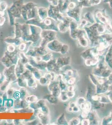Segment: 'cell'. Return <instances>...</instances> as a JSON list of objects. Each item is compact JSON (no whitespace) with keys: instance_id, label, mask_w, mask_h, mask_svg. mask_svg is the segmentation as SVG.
Returning a JSON list of instances; mask_svg holds the SVG:
<instances>
[{"instance_id":"obj_1","label":"cell","mask_w":112,"mask_h":125,"mask_svg":"<svg viewBox=\"0 0 112 125\" xmlns=\"http://www.w3.org/2000/svg\"><path fill=\"white\" fill-rule=\"evenodd\" d=\"M16 65H13L9 68H6L3 71V75L5 79L10 82H13L17 80L18 77L15 73Z\"/></svg>"},{"instance_id":"obj_2","label":"cell","mask_w":112,"mask_h":125,"mask_svg":"<svg viewBox=\"0 0 112 125\" xmlns=\"http://www.w3.org/2000/svg\"><path fill=\"white\" fill-rule=\"evenodd\" d=\"M108 67L106 62H105L104 57L103 58H101L98 63L92 69V73L100 77L102 73Z\"/></svg>"},{"instance_id":"obj_3","label":"cell","mask_w":112,"mask_h":125,"mask_svg":"<svg viewBox=\"0 0 112 125\" xmlns=\"http://www.w3.org/2000/svg\"><path fill=\"white\" fill-rule=\"evenodd\" d=\"M48 86V89L50 93L58 98L60 96L61 91L60 89L58 81H50Z\"/></svg>"},{"instance_id":"obj_4","label":"cell","mask_w":112,"mask_h":125,"mask_svg":"<svg viewBox=\"0 0 112 125\" xmlns=\"http://www.w3.org/2000/svg\"><path fill=\"white\" fill-rule=\"evenodd\" d=\"M81 56L84 60L87 58L100 56L96 47H91L90 48L85 50L81 53Z\"/></svg>"},{"instance_id":"obj_5","label":"cell","mask_w":112,"mask_h":125,"mask_svg":"<svg viewBox=\"0 0 112 125\" xmlns=\"http://www.w3.org/2000/svg\"><path fill=\"white\" fill-rule=\"evenodd\" d=\"M62 45V43L60 41L57 40H54L47 44L46 47L51 51L60 53Z\"/></svg>"},{"instance_id":"obj_6","label":"cell","mask_w":112,"mask_h":125,"mask_svg":"<svg viewBox=\"0 0 112 125\" xmlns=\"http://www.w3.org/2000/svg\"><path fill=\"white\" fill-rule=\"evenodd\" d=\"M56 59H54L50 60L47 62L46 70L47 72H52L55 73L56 74L60 73L61 71V69L59 68L56 64Z\"/></svg>"},{"instance_id":"obj_7","label":"cell","mask_w":112,"mask_h":125,"mask_svg":"<svg viewBox=\"0 0 112 125\" xmlns=\"http://www.w3.org/2000/svg\"><path fill=\"white\" fill-rule=\"evenodd\" d=\"M71 58L70 56H61L56 59L57 66L61 69L63 67L70 65L71 62Z\"/></svg>"},{"instance_id":"obj_8","label":"cell","mask_w":112,"mask_h":125,"mask_svg":"<svg viewBox=\"0 0 112 125\" xmlns=\"http://www.w3.org/2000/svg\"><path fill=\"white\" fill-rule=\"evenodd\" d=\"M29 63L33 66L40 71H44L46 70L47 62L41 61H37L33 58L29 60Z\"/></svg>"},{"instance_id":"obj_9","label":"cell","mask_w":112,"mask_h":125,"mask_svg":"<svg viewBox=\"0 0 112 125\" xmlns=\"http://www.w3.org/2000/svg\"><path fill=\"white\" fill-rule=\"evenodd\" d=\"M88 118L90 121V125H99L100 124L99 118L95 109L91 110L88 114Z\"/></svg>"},{"instance_id":"obj_10","label":"cell","mask_w":112,"mask_h":125,"mask_svg":"<svg viewBox=\"0 0 112 125\" xmlns=\"http://www.w3.org/2000/svg\"><path fill=\"white\" fill-rule=\"evenodd\" d=\"M0 62L6 68H9L13 65L10 57V53L8 51L6 52L2 57L0 59Z\"/></svg>"},{"instance_id":"obj_11","label":"cell","mask_w":112,"mask_h":125,"mask_svg":"<svg viewBox=\"0 0 112 125\" xmlns=\"http://www.w3.org/2000/svg\"><path fill=\"white\" fill-rule=\"evenodd\" d=\"M109 84L107 82H106L102 84H98L95 86L96 93L98 94H107L108 92V86Z\"/></svg>"},{"instance_id":"obj_12","label":"cell","mask_w":112,"mask_h":125,"mask_svg":"<svg viewBox=\"0 0 112 125\" xmlns=\"http://www.w3.org/2000/svg\"><path fill=\"white\" fill-rule=\"evenodd\" d=\"M101 57L99 56L87 58L84 60V63L85 65L87 67H94L98 63Z\"/></svg>"},{"instance_id":"obj_13","label":"cell","mask_w":112,"mask_h":125,"mask_svg":"<svg viewBox=\"0 0 112 125\" xmlns=\"http://www.w3.org/2000/svg\"><path fill=\"white\" fill-rule=\"evenodd\" d=\"M37 117L39 120L40 122L42 125H49L50 122V115H46L39 112L37 114Z\"/></svg>"},{"instance_id":"obj_14","label":"cell","mask_w":112,"mask_h":125,"mask_svg":"<svg viewBox=\"0 0 112 125\" xmlns=\"http://www.w3.org/2000/svg\"><path fill=\"white\" fill-rule=\"evenodd\" d=\"M26 70V68L24 64H22L20 60H19V62L16 65L15 67V73L18 77L23 74L24 71Z\"/></svg>"},{"instance_id":"obj_15","label":"cell","mask_w":112,"mask_h":125,"mask_svg":"<svg viewBox=\"0 0 112 125\" xmlns=\"http://www.w3.org/2000/svg\"><path fill=\"white\" fill-rule=\"evenodd\" d=\"M43 98L51 104H57L58 99L57 97L55 96L51 93L47 94V95H44Z\"/></svg>"},{"instance_id":"obj_16","label":"cell","mask_w":112,"mask_h":125,"mask_svg":"<svg viewBox=\"0 0 112 125\" xmlns=\"http://www.w3.org/2000/svg\"><path fill=\"white\" fill-rule=\"evenodd\" d=\"M16 81L17 82L18 85H19V86L20 87V88H26L27 86V80L24 78L22 75L18 77Z\"/></svg>"},{"instance_id":"obj_17","label":"cell","mask_w":112,"mask_h":125,"mask_svg":"<svg viewBox=\"0 0 112 125\" xmlns=\"http://www.w3.org/2000/svg\"><path fill=\"white\" fill-rule=\"evenodd\" d=\"M57 123L59 125H68V122L67 121L65 114L63 113L61 114L57 118Z\"/></svg>"},{"instance_id":"obj_18","label":"cell","mask_w":112,"mask_h":125,"mask_svg":"<svg viewBox=\"0 0 112 125\" xmlns=\"http://www.w3.org/2000/svg\"><path fill=\"white\" fill-rule=\"evenodd\" d=\"M96 94L95 89L92 87L88 86L87 88L86 94V98L88 101H90L91 96L94 94Z\"/></svg>"},{"instance_id":"obj_19","label":"cell","mask_w":112,"mask_h":125,"mask_svg":"<svg viewBox=\"0 0 112 125\" xmlns=\"http://www.w3.org/2000/svg\"><path fill=\"white\" fill-rule=\"evenodd\" d=\"M78 42L79 45L84 48H87L90 45L89 41L85 36L78 38Z\"/></svg>"},{"instance_id":"obj_20","label":"cell","mask_w":112,"mask_h":125,"mask_svg":"<svg viewBox=\"0 0 112 125\" xmlns=\"http://www.w3.org/2000/svg\"><path fill=\"white\" fill-rule=\"evenodd\" d=\"M34 49L36 51L37 54L41 56L44 55L48 52L47 50L46 47H42V46H39L38 47H35Z\"/></svg>"},{"instance_id":"obj_21","label":"cell","mask_w":112,"mask_h":125,"mask_svg":"<svg viewBox=\"0 0 112 125\" xmlns=\"http://www.w3.org/2000/svg\"><path fill=\"white\" fill-rule=\"evenodd\" d=\"M27 86L33 89H35L37 88V84L36 79L33 77L27 80Z\"/></svg>"},{"instance_id":"obj_22","label":"cell","mask_w":112,"mask_h":125,"mask_svg":"<svg viewBox=\"0 0 112 125\" xmlns=\"http://www.w3.org/2000/svg\"><path fill=\"white\" fill-rule=\"evenodd\" d=\"M19 60L22 64H24L25 65V64H27V63L29 62V59L28 58V57L26 55L25 53H24L23 52H21L19 53Z\"/></svg>"},{"instance_id":"obj_23","label":"cell","mask_w":112,"mask_h":125,"mask_svg":"<svg viewBox=\"0 0 112 125\" xmlns=\"http://www.w3.org/2000/svg\"><path fill=\"white\" fill-rule=\"evenodd\" d=\"M11 83V82H10V81H7L5 79L0 85V91L3 93L6 92L7 90L9 88V86Z\"/></svg>"},{"instance_id":"obj_24","label":"cell","mask_w":112,"mask_h":125,"mask_svg":"<svg viewBox=\"0 0 112 125\" xmlns=\"http://www.w3.org/2000/svg\"><path fill=\"white\" fill-rule=\"evenodd\" d=\"M44 76L50 81H54L56 80V73L52 72H47L44 74Z\"/></svg>"},{"instance_id":"obj_25","label":"cell","mask_w":112,"mask_h":125,"mask_svg":"<svg viewBox=\"0 0 112 125\" xmlns=\"http://www.w3.org/2000/svg\"><path fill=\"white\" fill-rule=\"evenodd\" d=\"M19 92L20 94V98L21 99H25L26 97L28 95V92L26 88H20V89H19Z\"/></svg>"},{"instance_id":"obj_26","label":"cell","mask_w":112,"mask_h":125,"mask_svg":"<svg viewBox=\"0 0 112 125\" xmlns=\"http://www.w3.org/2000/svg\"><path fill=\"white\" fill-rule=\"evenodd\" d=\"M100 124L102 125H112V118L109 115L104 117L101 121Z\"/></svg>"},{"instance_id":"obj_27","label":"cell","mask_w":112,"mask_h":125,"mask_svg":"<svg viewBox=\"0 0 112 125\" xmlns=\"http://www.w3.org/2000/svg\"><path fill=\"white\" fill-rule=\"evenodd\" d=\"M41 57L42 61L47 62L52 59L53 58V54L51 52H48L44 55L41 56Z\"/></svg>"},{"instance_id":"obj_28","label":"cell","mask_w":112,"mask_h":125,"mask_svg":"<svg viewBox=\"0 0 112 125\" xmlns=\"http://www.w3.org/2000/svg\"><path fill=\"white\" fill-rule=\"evenodd\" d=\"M25 100L27 103L31 104L37 102L38 100V98L37 95H28L25 98Z\"/></svg>"},{"instance_id":"obj_29","label":"cell","mask_w":112,"mask_h":125,"mask_svg":"<svg viewBox=\"0 0 112 125\" xmlns=\"http://www.w3.org/2000/svg\"><path fill=\"white\" fill-rule=\"evenodd\" d=\"M59 98H60V99L61 100V101L64 102H66L69 101V100L70 99L67 95L66 91H61V94H60Z\"/></svg>"},{"instance_id":"obj_30","label":"cell","mask_w":112,"mask_h":125,"mask_svg":"<svg viewBox=\"0 0 112 125\" xmlns=\"http://www.w3.org/2000/svg\"><path fill=\"white\" fill-rule=\"evenodd\" d=\"M13 99H7L3 101V105L6 107L7 109H9L13 107Z\"/></svg>"},{"instance_id":"obj_31","label":"cell","mask_w":112,"mask_h":125,"mask_svg":"<svg viewBox=\"0 0 112 125\" xmlns=\"http://www.w3.org/2000/svg\"><path fill=\"white\" fill-rule=\"evenodd\" d=\"M69 50H70V48L68 45L62 44L60 53L62 55H65L69 52Z\"/></svg>"},{"instance_id":"obj_32","label":"cell","mask_w":112,"mask_h":125,"mask_svg":"<svg viewBox=\"0 0 112 125\" xmlns=\"http://www.w3.org/2000/svg\"><path fill=\"white\" fill-rule=\"evenodd\" d=\"M89 79L94 85L96 86L97 85L99 84L98 82V77L96 75L92 74V73L89 74Z\"/></svg>"},{"instance_id":"obj_33","label":"cell","mask_w":112,"mask_h":125,"mask_svg":"<svg viewBox=\"0 0 112 125\" xmlns=\"http://www.w3.org/2000/svg\"><path fill=\"white\" fill-rule=\"evenodd\" d=\"M112 58V46H111L108 50V51L107 52L105 57L104 59L105 61V62L107 61L110 60Z\"/></svg>"},{"instance_id":"obj_34","label":"cell","mask_w":112,"mask_h":125,"mask_svg":"<svg viewBox=\"0 0 112 125\" xmlns=\"http://www.w3.org/2000/svg\"><path fill=\"white\" fill-rule=\"evenodd\" d=\"M91 103L92 104V107H93L94 109L95 110L100 109L103 108L105 105V104H103L100 102H92Z\"/></svg>"},{"instance_id":"obj_35","label":"cell","mask_w":112,"mask_h":125,"mask_svg":"<svg viewBox=\"0 0 112 125\" xmlns=\"http://www.w3.org/2000/svg\"><path fill=\"white\" fill-rule=\"evenodd\" d=\"M81 120L79 117H74L70 119L68 122V125H79L80 124Z\"/></svg>"},{"instance_id":"obj_36","label":"cell","mask_w":112,"mask_h":125,"mask_svg":"<svg viewBox=\"0 0 112 125\" xmlns=\"http://www.w3.org/2000/svg\"><path fill=\"white\" fill-rule=\"evenodd\" d=\"M16 90L14 88H9L7 91H6L7 94V96L9 99H13L14 98V95L15 93H16Z\"/></svg>"},{"instance_id":"obj_37","label":"cell","mask_w":112,"mask_h":125,"mask_svg":"<svg viewBox=\"0 0 112 125\" xmlns=\"http://www.w3.org/2000/svg\"><path fill=\"white\" fill-rule=\"evenodd\" d=\"M59 85L60 86V89L62 91H67V88L68 85L63 80L58 81Z\"/></svg>"},{"instance_id":"obj_38","label":"cell","mask_w":112,"mask_h":125,"mask_svg":"<svg viewBox=\"0 0 112 125\" xmlns=\"http://www.w3.org/2000/svg\"><path fill=\"white\" fill-rule=\"evenodd\" d=\"M25 53L28 57H31V58H34L37 56H39L37 54L34 49L27 50Z\"/></svg>"},{"instance_id":"obj_39","label":"cell","mask_w":112,"mask_h":125,"mask_svg":"<svg viewBox=\"0 0 112 125\" xmlns=\"http://www.w3.org/2000/svg\"><path fill=\"white\" fill-rule=\"evenodd\" d=\"M38 81H39L40 84L41 85H43V86L48 85L50 82V81L47 79L44 75L42 76L41 78H40L38 80Z\"/></svg>"},{"instance_id":"obj_40","label":"cell","mask_w":112,"mask_h":125,"mask_svg":"<svg viewBox=\"0 0 112 125\" xmlns=\"http://www.w3.org/2000/svg\"><path fill=\"white\" fill-rule=\"evenodd\" d=\"M22 75L26 80L33 77V73L32 72L26 69L23 74H22Z\"/></svg>"},{"instance_id":"obj_41","label":"cell","mask_w":112,"mask_h":125,"mask_svg":"<svg viewBox=\"0 0 112 125\" xmlns=\"http://www.w3.org/2000/svg\"><path fill=\"white\" fill-rule=\"evenodd\" d=\"M112 72V69H111V68L108 67L102 73V74L101 75L100 77L102 78H107L110 75Z\"/></svg>"},{"instance_id":"obj_42","label":"cell","mask_w":112,"mask_h":125,"mask_svg":"<svg viewBox=\"0 0 112 125\" xmlns=\"http://www.w3.org/2000/svg\"><path fill=\"white\" fill-rule=\"evenodd\" d=\"M33 77L35 78L36 79L38 80L42 76V74L41 72V71L36 69L35 71H33L32 72Z\"/></svg>"},{"instance_id":"obj_43","label":"cell","mask_w":112,"mask_h":125,"mask_svg":"<svg viewBox=\"0 0 112 125\" xmlns=\"http://www.w3.org/2000/svg\"><path fill=\"white\" fill-rule=\"evenodd\" d=\"M77 81V78L75 76L70 77L67 80L66 83L68 85H75Z\"/></svg>"},{"instance_id":"obj_44","label":"cell","mask_w":112,"mask_h":125,"mask_svg":"<svg viewBox=\"0 0 112 125\" xmlns=\"http://www.w3.org/2000/svg\"><path fill=\"white\" fill-rule=\"evenodd\" d=\"M100 102L102 103L105 104L111 103L108 96L107 95H104V94H101L100 100Z\"/></svg>"},{"instance_id":"obj_45","label":"cell","mask_w":112,"mask_h":125,"mask_svg":"<svg viewBox=\"0 0 112 125\" xmlns=\"http://www.w3.org/2000/svg\"><path fill=\"white\" fill-rule=\"evenodd\" d=\"M40 111L43 114H45L46 115H50V109L46 105H44L43 106L39 108Z\"/></svg>"},{"instance_id":"obj_46","label":"cell","mask_w":112,"mask_h":125,"mask_svg":"<svg viewBox=\"0 0 112 125\" xmlns=\"http://www.w3.org/2000/svg\"><path fill=\"white\" fill-rule=\"evenodd\" d=\"M87 101V100L85 98L83 97H79L77 99L76 103H77V105L78 106H79V105H81V104L85 103Z\"/></svg>"},{"instance_id":"obj_47","label":"cell","mask_w":112,"mask_h":125,"mask_svg":"<svg viewBox=\"0 0 112 125\" xmlns=\"http://www.w3.org/2000/svg\"><path fill=\"white\" fill-rule=\"evenodd\" d=\"M16 46L13 44H10L7 47V51L10 53H13L16 51Z\"/></svg>"},{"instance_id":"obj_48","label":"cell","mask_w":112,"mask_h":125,"mask_svg":"<svg viewBox=\"0 0 112 125\" xmlns=\"http://www.w3.org/2000/svg\"><path fill=\"white\" fill-rule=\"evenodd\" d=\"M25 68H26V69L29 70L30 71H31L32 73L33 72V71H35L36 69H37V68H34V66L31 65L29 62L27 63V64H25Z\"/></svg>"},{"instance_id":"obj_49","label":"cell","mask_w":112,"mask_h":125,"mask_svg":"<svg viewBox=\"0 0 112 125\" xmlns=\"http://www.w3.org/2000/svg\"><path fill=\"white\" fill-rule=\"evenodd\" d=\"M27 44L26 43H21L19 46V49L21 52H24L26 50Z\"/></svg>"},{"instance_id":"obj_50","label":"cell","mask_w":112,"mask_h":125,"mask_svg":"<svg viewBox=\"0 0 112 125\" xmlns=\"http://www.w3.org/2000/svg\"><path fill=\"white\" fill-rule=\"evenodd\" d=\"M80 124L82 125H90V121L88 118H83V119L81 121Z\"/></svg>"},{"instance_id":"obj_51","label":"cell","mask_w":112,"mask_h":125,"mask_svg":"<svg viewBox=\"0 0 112 125\" xmlns=\"http://www.w3.org/2000/svg\"><path fill=\"white\" fill-rule=\"evenodd\" d=\"M89 111H87L86 110H82V114H81V116L82 118H87L88 114Z\"/></svg>"},{"instance_id":"obj_52","label":"cell","mask_w":112,"mask_h":125,"mask_svg":"<svg viewBox=\"0 0 112 125\" xmlns=\"http://www.w3.org/2000/svg\"><path fill=\"white\" fill-rule=\"evenodd\" d=\"M66 92H67V95L70 99L73 98L75 96V91H66Z\"/></svg>"},{"instance_id":"obj_53","label":"cell","mask_w":112,"mask_h":125,"mask_svg":"<svg viewBox=\"0 0 112 125\" xmlns=\"http://www.w3.org/2000/svg\"><path fill=\"white\" fill-rule=\"evenodd\" d=\"M76 86L75 85H69L67 86V91H75Z\"/></svg>"},{"instance_id":"obj_54","label":"cell","mask_w":112,"mask_h":125,"mask_svg":"<svg viewBox=\"0 0 112 125\" xmlns=\"http://www.w3.org/2000/svg\"><path fill=\"white\" fill-rule=\"evenodd\" d=\"M80 111L81 109L77 105H75L73 108V113H78Z\"/></svg>"},{"instance_id":"obj_55","label":"cell","mask_w":112,"mask_h":125,"mask_svg":"<svg viewBox=\"0 0 112 125\" xmlns=\"http://www.w3.org/2000/svg\"><path fill=\"white\" fill-rule=\"evenodd\" d=\"M107 81L109 85L112 84V72L110 75L107 78Z\"/></svg>"},{"instance_id":"obj_56","label":"cell","mask_w":112,"mask_h":125,"mask_svg":"<svg viewBox=\"0 0 112 125\" xmlns=\"http://www.w3.org/2000/svg\"><path fill=\"white\" fill-rule=\"evenodd\" d=\"M107 96H108L111 104H112V92H108L107 94Z\"/></svg>"},{"instance_id":"obj_57","label":"cell","mask_w":112,"mask_h":125,"mask_svg":"<svg viewBox=\"0 0 112 125\" xmlns=\"http://www.w3.org/2000/svg\"><path fill=\"white\" fill-rule=\"evenodd\" d=\"M106 62L109 68L112 70V58L108 61H107Z\"/></svg>"},{"instance_id":"obj_58","label":"cell","mask_w":112,"mask_h":125,"mask_svg":"<svg viewBox=\"0 0 112 125\" xmlns=\"http://www.w3.org/2000/svg\"><path fill=\"white\" fill-rule=\"evenodd\" d=\"M7 110V108H6V107H5L4 105H1L0 106V113L4 112L5 111H6Z\"/></svg>"},{"instance_id":"obj_59","label":"cell","mask_w":112,"mask_h":125,"mask_svg":"<svg viewBox=\"0 0 112 125\" xmlns=\"http://www.w3.org/2000/svg\"><path fill=\"white\" fill-rule=\"evenodd\" d=\"M21 121H22L21 120H14L13 121V124L15 125H19V124H20L22 123Z\"/></svg>"},{"instance_id":"obj_60","label":"cell","mask_w":112,"mask_h":125,"mask_svg":"<svg viewBox=\"0 0 112 125\" xmlns=\"http://www.w3.org/2000/svg\"><path fill=\"white\" fill-rule=\"evenodd\" d=\"M108 92H112V84L109 85V86H108Z\"/></svg>"},{"instance_id":"obj_61","label":"cell","mask_w":112,"mask_h":125,"mask_svg":"<svg viewBox=\"0 0 112 125\" xmlns=\"http://www.w3.org/2000/svg\"><path fill=\"white\" fill-rule=\"evenodd\" d=\"M3 98L2 96H0V106L3 105Z\"/></svg>"},{"instance_id":"obj_62","label":"cell","mask_w":112,"mask_h":125,"mask_svg":"<svg viewBox=\"0 0 112 125\" xmlns=\"http://www.w3.org/2000/svg\"><path fill=\"white\" fill-rule=\"evenodd\" d=\"M109 115L112 118V111H111V112H110L109 114Z\"/></svg>"},{"instance_id":"obj_63","label":"cell","mask_w":112,"mask_h":125,"mask_svg":"<svg viewBox=\"0 0 112 125\" xmlns=\"http://www.w3.org/2000/svg\"><path fill=\"white\" fill-rule=\"evenodd\" d=\"M1 76H2V75H1V73H0V78H1Z\"/></svg>"}]
</instances>
